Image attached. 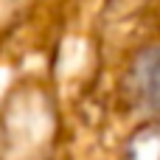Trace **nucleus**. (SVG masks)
I'll list each match as a JSON object with an SVG mask.
<instances>
[{"label":"nucleus","mask_w":160,"mask_h":160,"mask_svg":"<svg viewBox=\"0 0 160 160\" xmlns=\"http://www.w3.org/2000/svg\"><path fill=\"white\" fill-rule=\"evenodd\" d=\"M132 87L149 110H160V45L138 53L132 65Z\"/></svg>","instance_id":"nucleus-1"}]
</instances>
